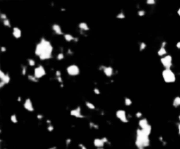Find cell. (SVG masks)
I'll use <instances>...</instances> for the list:
<instances>
[{
    "label": "cell",
    "instance_id": "6da1fadb",
    "mask_svg": "<svg viewBox=\"0 0 180 149\" xmlns=\"http://www.w3.org/2000/svg\"><path fill=\"white\" fill-rule=\"evenodd\" d=\"M40 43L42 44L43 50L42 54L40 55V61H46V60H49L52 58V53H53V46L49 40H47L45 38H41L40 39Z\"/></svg>",
    "mask_w": 180,
    "mask_h": 149
},
{
    "label": "cell",
    "instance_id": "7a4b0ae2",
    "mask_svg": "<svg viewBox=\"0 0 180 149\" xmlns=\"http://www.w3.org/2000/svg\"><path fill=\"white\" fill-rule=\"evenodd\" d=\"M140 142L142 143V145L144 146V147H148L150 146V139L149 136L146 135L145 133L142 132L141 129H137L136 130V139Z\"/></svg>",
    "mask_w": 180,
    "mask_h": 149
},
{
    "label": "cell",
    "instance_id": "3957f363",
    "mask_svg": "<svg viewBox=\"0 0 180 149\" xmlns=\"http://www.w3.org/2000/svg\"><path fill=\"white\" fill-rule=\"evenodd\" d=\"M164 81L167 83H172L176 82V74L171 69H164L162 72Z\"/></svg>",
    "mask_w": 180,
    "mask_h": 149
},
{
    "label": "cell",
    "instance_id": "277c9868",
    "mask_svg": "<svg viewBox=\"0 0 180 149\" xmlns=\"http://www.w3.org/2000/svg\"><path fill=\"white\" fill-rule=\"evenodd\" d=\"M161 63L164 67V69H170L172 67V56L171 55H165L161 58Z\"/></svg>",
    "mask_w": 180,
    "mask_h": 149
},
{
    "label": "cell",
    "instance_id": "5b68a950",
    "mask_svg": "<svg viewBox=\"0 0 180 149\" xmlns=\"http://www.w3.org/2000/svg\"><path fill=\"white\" fill-rule=\"evenodd\" d=\"M66 70H67L68 74L70 76H76L80 74V69H79V67L76 64L69 65V66L67 67Z\"/></svg>",
    "mask_w": 180,
    "mask_h": 149
},
{
    "label": "cell",
    "instance_id": "8992f818",
    "mask_svg": "<svg viewBox=\"0 0 180 149\" xmlns=\"http://www.w3.org/2000/svg\"><path fill=\"white\" fill-rule=\"evenodd\" d=\"M33 76H34L37 79H40V78H42L43 76H46V70H45L44 67L41 66V65L36 67L34 69V71H33Z\"/></svg>",
    "mask_w": 180,
    "mask_h": 149
},
{
    "label": "cell",
    "instance_id": "52a82bcc",
    "mask_svg": "<svg viewBox=\"0 0 180 149\" xmlns=\"http://www.w3.org/2000/svg\"><path fill=\"white\" fill-rule=\"evenodd\" d=\"M116 117H117V119L121 120L122 123H128V116H127V113L125 110H117Z\"/></svg>",
    "mask_w": 180,
    "mask_h": 149
},
{
    "label": "cell",
    "instance_id": "ba28073f",
    "mask_svg": "<svg viewBox=\"0 0 180 149\" xmlns=\"http://www.w3.org/2000/svg\"><path fill=\"white\" fill-rule=\"evenodd\" d=\"M70 115L75 117H77V119H83L85 116L81 113V107L78 106L76 107V109H73L70 110Z\"/></svg>",
    "mask_w": 180,
    "mask_h": 149
},
{
    "label": "cell",
    "instance_id": "9c48e42d",
    "mask_svg": "<svg viewBox=\"0 0 180 149\" xmlns=\"http://www.w3.org/2000/svg\"><path fill=\"white\" fill-rule=\"evenodd\" d=\"M24 108L28 110V111H33L34 109H33V103H32V100L30 99V98H26L25 103H24Z\"/></svg>",
    "mask_w": 180,
    "mask_h": 149
},
{
    "label": "cell",
    "instance_id": "30bf717a",
    "mask_svg": "<svg viewBox=\"0 0 180 149\" xmlns=\"http://www.w3.org/2000/svg\"><path fill=\"white\" fill-rule=\"evenodd\" d=\"M52 29L53 31L55 32V33L57 35H63V32H62L61 26L58 24H54V25L52 26Z\"/></svg>",
    "mask_w": 180,
    "mask_h": 149
},
{
    "label": "cell",
    "instance_id": "8fae6325",
    "mask_svg": "<svg viewBox=\"0 0 180 149\" xmlns=\"http://www.w3.org/2000/svg\"><path fill=\"white\" fill-rule=\"evenodd\" d=\"M13 36L15 39H20L22 36V32L19 27H13Z\"/></svg>",
    "mask_w": 180,
    "mask_h": 149
},
{
    "label": "cell",
    "instance_id": "7c38bea8",
    "mask_svg": "<svg viewBox=\"0 0 180 149\" xmlns=\"http://www.w3.org/2000/svg\"><path fill=\"white\" fill-rule=\"evenodd\" d=\"M103 71H104L105 76H107V77H111L112 74H113V69H112V67H110V66L105 67V69Z\"/></svg>",
    "mask_w": 180,
    "mask_h": 149
},
{
    "label": "cell",
    "instance_id": "4fadbf2b",
    "mask_svg": "<svg viewBox=\"0 0 180 149\" xmlns=\"http://www.w3.org/2000/svg\"><path fill=\"white\" fill-rule=\"evenodd\" d=\"M93 144L97 148H103L105 146V143L103 142L102 139H95L93 141Z\"/></svg>",
    "mask_w": 180,
    "mask_h": 149
},
{
    "label": "cell",
    "instance_id": "5bb4252c",
    "mask_svg": "<svg viewBox=\"0 0 180 149\" xmlns=\"http://www.w3.org/2000/svg\"><path fill=\"white\" fill-rule=\"evenodd\" d=\"M42 50H43L42 44L40 42H39L37 45H36V47H35V51H34L35 54L37 55V56L40 57V55L42 54Z\"/></svg>",
    "mask_w": 180,
    "mask_h": 149
},
{
    "label": "cell",
    "instance_id": "9a60e30c",
    "mask_svg": "<svg viewBox=\"0 0 180 149\" xmlns=\"http://www.w3.org/2000/svg\"><path fill=\"white\" fill-rule=\"evenodd\" d=\"M78 27H79V29L82 31V32H87V31L90 30V27H89V26L87 25V23H85V22L79 23Z\"/></svg>",
    "mask_w": 180,
    "mask_h": 149
},
{
    "label": "cell",
    "instance_id": "2e32d148",
    "mask_svg": "<svg viewBox=\"0 0 180 149\" xmlns=\"http://www.w3.org/2000/svg\"><path fill=\"white\" fill-rule=\"evenodd\" d=\"M138 125H139V126H140L141 129H143L148 125V120L146 119H141L139 120Z\"/></svg>",
    "mask_w": 180,
    "mask_h": 149
},
{
    "label": "cell",
    "instance_id": "e0dca14e",
    "mask_svg": "<svg viewBox=\"0 0 180 149\" xmlns=\"http://www.w3.org/2000/svg\"><path fill=\"white\" fill-rule=\"evenodd\" d=\"M141 130H142V132L146 134V135L149 136L150 134H151V132H152V126H151L150 125L148 124V126L145 127V128H143V129H141Z\"/></svg>",
    "mask_w": 180,
    "mask_h": 149
},
{
    "label": "cell",
    "instance_id": "ac0fdd59",
    "mask_svg": "<svg viewBox=\"0 0 180 149\" xmlns=\"http://www.w3.org/2000/svg\"><path fill=\"white\" fill-rule=\"evenodd\" d=\"M63 37H64V40H65L67 42L74 41V39H75V37H74L73 35L69 34V33H65V34L63 35Z\"/></svg>",
    "mask_w": 180,
    "mask_h": 149
},
{
    "label": "cell",
    "instance_id": "d6986e66",
    "mask_svg": "<svg viewBox=\"0 0 180 149\" xmlns=\"http://www.w3.org/2000/svg\"><path fill=\"white\" fill-rule=\"evenodd\" d=\"M157 54L162 58V57H164L165 55H167V50L164 48V47H160V49L158 50Z\"/></svg>",
    "mask_w": 180,
    "mask_h": 149
},
{
    "label": "cell",
    "instance_id": "ffe728a7",
    "mask_svg": "<svg viewBox=\"0 0 180 149\" xmlns=\"http://www.w3.org/2000/svg\"><path fill=\"white\" fill-rule=\"evenodd\" d=\"M172 105L175 108H177L180 106V97H176L173 99V102H172Z\"/></svg>",
    "mask_w": 180,
    "mask_h": 149
},
{
    "label": "cell",
    "instance_id": "44dd1931",
    "mask_svg": "<svg viewBox=\"0 0 180 149\" xmlns=\"http://www.w3.org/2000/svg\"><path fill=\"white\" fill-rule=\"evenodd\" d=\"M27 79H28V81L32 82V83H38V82H39V79L36 78L33 74H28Z\"/></svg>",
    "mask_w": 180,
    "mask_h": 149
},
{
    "label": "cell",
    "instance_id": "7402d4cb",
    "mask_svg": "<svg viewBox=\"0 0 180 149\" xmlns=\"http://www.w3.org/2000/svg\"><path fill=\"white\" fill-rule=\"evenodd\" d=\"M85 105H86V107H87L88 109H90V110H95L96 109L95 105L93 104L92 103L89 102V101H86V102H85Z\"/></svg>",
    "mask_w": 180,
    "mask_h": 149
},
{
    "label": "cell",
    "instance_id": "603a6c76",
    "mask_svg": "<svg viewBox=\"0 0 180 149\" xmlns=\"http://www.w3.org/2000/svg\"><path fill=\"white\" fill-rule=\"evenodd\" d=\"M134 144H135L136 147H137L138 149H145V147H144V146L142 145V143L140 142V141L135 140V142H134Z\"/></svg>",
    "mask_w": 180,
    "mask_h": 149
},
{
    "label": "cell",
    "instance_id": "cb8c5ba5",
    "mask_svg": "<svg viewBox=\"0 0 180 149\" xmlns=\"http://www.w3.org/2000/svg\"><path fill=\"white\" fill-rule=\"evenodd\" d=\"M124 102H125V105H126V106H130V105H132V100L130 99V98L125 97Z\"/></svg>",
    "mask_w": 180,
    "mask_h": 149
},
{
    "label": "cell",
    "instance_id": "d4e9b609",
    "mask_svg": "<svg viewBox=\"0 0 180 149\" xmlns=\"http://www.w3.org/2000/svg\"><path fill=\"white\" fill-rule=\"evenodd\" d=\"M3 82H4V83H5V84H8V83L11 82V76H10V74H9L8 73H6L5 78L4 79Z\"/></svg>",
    "mask_w": 180,
    "mask_h": 149
},
{
    "label": "cell",
    "instance_id": "484cf974",
    "mask_svg": "<svg viewBox=\"0 0 180 149\" xmlns=\"http://www.w3.org/2000/svg\"><path fill=\"white\" fill-rule=\"evenodd\" d=\"M64 57H65V55H64V54L62 52H60L58 54H57L56 56V59L58 60V61H62V60L64 59Z\"/></svg>",
    "mask_w": 180,
    "mask_h": 149
},
{
    "label": "cell",
    "instance_id": "4316f807",
    "mask_svg": "<svg viewBox=\"0 0 180 149\" xmlns=\"http://www.w3.org/2000/svg\"><path fill=\"white\" fill-rule=\"evenodd\" d=\"M11 121L13 122V124H17L18 123V119H17V116L15 114H13L11 116Z\"/></svg>",
    "mask_w": 180,
    "mask_h": 149
},
{
    "label": "cell",
    "instance_id": "83f0119b",
    "mask_svg": "<svg viewBox=\"0 0 180 149\" xmlns=\"http://www.w3.org/2000/svg\"><path fill=\"white\" fill-rule=\"evenodd\" d=\"M116 18H119V20H123V18H126V15H125V13H123V11H121V13L116 16Z\"/></svg>",
    "mask_w": 180,
    "mask_h": 149
},
{
    "label": "cell",
    "instance_id": "f1b7e54d",
    "mask_svg": "<svg viewBox=\"0 0 180 149\" xmlns=\"http://www.w3.org/2000/svg\"><path fill=\"white\" fill-rule=\"evenodd\" d=\"M147 47V45H146V43L145 42H141L140 43V47H139V50L140 51H143L144 49Z\"/></svg>",
    "mask_w": 180,
    "mask_h": 149
},
{
    "label": "cell",
    "instance_id": "f546056e",
    "mask_svg": "<svg viewBox=\"0 0 180 149\" xmlns=\"http://www.w3.org/2000/svg\"><path fill=\"white\" fill-rule=\"evenodd\" d=\"M27 61H28V65H29L30 67H34L35 66V61L34 60H33V59H28L27 60Z\"/></svg>",
    "mask_w": 180,
    "mask_h": 149
},
{
    "label": "cell",
    "instance_id": "4dcf8cb0",
    "mask_svg": "<svg viewBox=\"0 0 180 149\" xmlns=\"http://www.w3.org/2000/svg\"><path fill=\"white\" fill-rule=\"evenodd\" d=\"M3 24L4 26H7V27H11V21L9 20H4L3 21Z\"/></svg>",
    "mask_w": 180,
    "mask_h": 149
},
{
    "label": "cell",
    "instance_id": "1f68e13d",
    "mask_svg": "<svg viewBox=\"0 0 180 149\" xmlns=\"http://www.w3.org/2000/svg\"><path fill=\"white\" fill-rule=\"evenodd\" d=\"M26 70H27V69H26V66L21 67V74H22V76H26Z\"/></svg>",
    "mask_w": 180,
    "mask_h": 149
},
{
    "label": "cell",
    "instance_id": "d6a6232c",
    "mask_svg": "<svg viewBox=\"0 0 180 149\" xmlns=\"http://www.w3.org/2000/svg\"><path fill=\"white\" fill-rule=\"evenodd\" d=\"M5 76H6V73H4L3 70H0V79H1V81H3L5 78Z\"/></svg>",
    "mask_w": 180,
    "mask_h": 149
},
{
    "label": "cell",
    "instance_id": "836d02e7",
    "mask_svg": "<svg viewBox=\"0 0 180 149\" xmlns=\"http://www.w3.org/2000/svg\"><path fill=\"white\" fill-rule=\"evenodd\" d=\"M157 1L155 0H147L146 1V4H148V5H153V4H155Z\"/></svg>",
    "mask_w": 180,
    "mask_h": 149
},
{
    "label": "cell",
    "instance_id": "e575fe53",
    "mask_svg": "<svg viewBox=\"0 0 180 149\" xmlns=\"http://www.w3.org/2000/svg\"><path fill=\"white\" fill-rule=\"evenodd\" d=\"M137 14H138L139 17H143L146 14V13H145V11H144V10H139Z\"/></svg>",
    "mask_w": 180,
    "mask_h": 149
},
{
    "label": "cell",
    "instance_id": "d590c367",
    "mask_svg": "<svg viewBox=\"0 0 180 149\" xmlns=\"http://www.w3.org/2000/svg\"><path fill=\"white\" fill-rule=\"evenodd\" d=\"M89 126H90L91 128H94V129H98V126H97L95 123H92V122H91L90 124H89Z\"/></svg>",
    "mask_w": 180,
    "mask_h": 149
},
{
    "label": "cell",
    "instance_id": "8d00e7d4",
    "mask_svg": "<svg viewBox=\"0 0 180 149\" xmlns=\"http://www.w3.org/2000/svg\"><path fill=\"white\" fill-rule=\"evenodd\" d=\"M0 18H1V20H3V21L8 20V18H7V15H6V14H4V13H1V14H0Z\"/></svg>",
    "mask_w": 180,
    "mask_h": 149
},
{
    "label": "cell",
    "instance_id": "74e56055",
    "mask_svg": "<svg viewBox=\"0 0 180 149\" xmlns=\"http://www.w3.org/2000/svg\"><path fill=\"white\" fill-rule=\"evenodd\" d=\"M135 117H137V119H141V117H142V113H141V111H138V112H136V113H135Z\"/></svg>",
    "mask_w": 180,
    "mask_h": 149
},
{
    "label": "cell",
    "instance_id": "f35d334b",
    "mask_svg": "<svg viewBox=\"0 0 180 149\" xmlns=\"http://www.w3.org/2000/svg\"><path fill=\"white\" fill-rule=\"evenodd\" d=\"M93 92H94L96 95H100V90H98V88H94V90H93Z\"/></svg>",
    "mask_w": 180,
    "mask_h": 149
},
{
    "label": "cell",
    "instance_id": "ab89813d",
    "mask_svg": "<svg viewBox=\"0 0 180 149\" xmlns=\"http://www.w3.org/2000/svg\"><path fill=\"white\" fill-rule=\"evenodd\" d=\"M54 129H55V127L52 126V125H49V126H47V131L49 132H53L54 131Z\"/></svg>",
    "mask_w": 180,
    "mask_h": 149
},
{
    "label": "cell",
    "instance_id": "60d3db41",
    "mask_svg": "<svg viewBox=\"0 0 180 149\" xmlns=\"http://www.w3.org/2000/svg\"><path fill=\"white\" fill-rule=\"evenodd\" d=\"M102 140H103V142H104L105 144H110L109 140H108V139L106 138V137H104V138H102Z\"/></svg>",
    "mask_w": 180,
    "mask_h": 149
},
{
    "label": "cell",
    "instance_id": "b9f144b4",
    "mask_svg": "<svg viewBox=\"0 0 180 149\" xmlns=\"http://www.w3.org/2000/svg\"><path fill=\"white\" fill-rule=\"evenodd\" d=\"M61 76H62L61 71H60V70H56V77H60Z\"/></svg>",
    "mask_w": 180,
    "mask_h": 149
},
{
    "label": "cell",
    "instance_id": "7bdbcfd3",
    "mask_svg": "<svg viewBox=\"0 0 180 149\" xmlns=\"http://www.w3.org/2000/svg\"><path fill=\"white\" fill-rule=\"evenodd\" d=\"M70 143H71V139H66V146H69V145H70Z\"/></svg>",
    "mask_w": 180,
    "mask_h": 149
},
{
    "label": "cell",
    "instance_id": "ee69618b",
    "mask_svg": "<svg viewBox=\"0 0 180 149\" xmlns=\"http://www.w3.org/2000/svg\"><path fill=\"white\" fill-rule=\"evenodd\" d=\"M5 85V83L3 81H0V89H2V88H4V86Z\"/></svg>",
    "mask_w": 180,
    "mask_h": 149
},
{
    "label": "cell",
    "instance_id": "f6af8a7d",
    "mask_svg": "<svg viewBox=\"0 0 180 149\" xmlns=\"http://www.w3.org/2000/svg\"><path fill=\"white\" fill-rule=\"evenodd\" d=\"M56 80L58 81V83H60L61 84H62V76H60V77H56Z\"/></svg>",
    "mask_w": 180,
    "mask_h": 149
},
{
    "label": "cell",
    "instance_id": "bcb514c9",
    "mask_svg": "<svg viewBox=\"0 0 180 149\" xmlns=\"http://www.w3.org/2000/svg\"><path fill=\"white\" fill-rule=\"evenodd\" d=\"M79 147H81V149H87V147H86L85 146H83V144H79Z\"/></svg>",
    "mask_w": 180,
    "mask_h": 149
},
{
    "label": "cell",
    "instance_id": "7dc6e473",
    "mask_svg": "<svg viewBox=\"0 0 180 149\" xmlns=\"http://www.w3.org/2000/svg\"><path fill=\"white\" fill-rule=\"evenodd\" d=\"M166 44H167L166 41H163L162 44H161V47H164V48H165V46H166Z\"/></svg>",
    "mask_w": 180,
    "mask_h": 149
},
{
    "label": "cell",
    "instance_id": "c3c4849f",
    "mask_svg": "<svg viewBox=\"0 0 180 149\" xmlns=\"http://www.w3.org/2000/svg\"><path fill=\"white\" fill-rule=\"evenodd\" d=\"M37 119H40V120L42 119H43V115H42V114H38V115H37Z\"/></svg>",
    "mask_w": 180,
    "mask_h": 149
},
{
    "label": "cell",
    "instance_id": "681fc988",
    "mask_svg": "<svg viewBox=\"0 0 180 149\" xmlns=\"http://www.w3.org/2000/svg\"><path fill=\"white\" fill-rule=\"evenodd\" d=\"M6 51V47H1V52L2 53H4Z\"/></svg>",
    "mask_w": 180,
    "mask_h": 149
},
{
    "label": "cell",
    "instance_id": "f907efd6",
    "mask_svg": "<svg viewBox=\"0 0 180 149\" xmlns=\"http://www.w3.org/2000/svg\"><path fill=\"white\" fill-rule=\"evenodd\" d=\"M177 130H178V135L180 136V123L177 124Z\"/></svg>",
    "mask_w": 180,
    "mask_h": 149
},
{
    "label": "cell",
    "instance_id": "816d5d0a",
    "mask_svg": "<svg viewBox=\"0 0 180 149\" xmlns=\"http://www.w3.org/2000/svg\"><path fill=\"white\" fill-rule=\"evenodd\" d=\"M176 47H177L178 49H180V41H178V42L177 43V44H176Z\"/></svg>",
    "mask_w": 180,
    "mask_h": 149
},
{
    "label": "cell",
    "instance_id": "f5cc1de1",
    "mask_svg": "<svg viewBox=\"0 0 180 149\" xmlns=\"http://www.w3.org/2000/svg\"><path fill=\"white\" fill-rule=\"evenodd\" d=\"M68 54H73V52H72L71 49H69V50H68Z\"/></svg>",
    "mask_w": 180,
    "mask_h": 149
},
{
    "label": "cell",
    "instance_id": "db71d44e",
    "mask_svg": "<svg viewBox=\"0 0 180 149\" xmlns=\"http://www.w3.org/2000/svg\"><path fill=\"white\" fill-rule=\"evenodd\" d=\"M47 124L49 125H49H51V120H49V119H47Z\"/></svg>",
    "mask_w": 180,
    "mask_h": 149
},
{
    "label": "cell",
    "instance_id": "11a10c76",
    "mask_svg": "<svg viewBox=\"0 0 180 149\" xmlns=\"http://www.w3.org/2000/svg\"><path fill=\"white\" fill-rule=\"evenodd\" d=\"M74 41H75V42H77V41H79V39H78V38L75 37V39H74Z\"/></svg>",
    "mask_w": 180,
    "mask_h": 149
},
{
    "label": "cell",
    "instance_id": "9f6ffc18",
    "mask_svg": "<svg viewBox=\"0 0 180 149\" xmlns=\"http://www.w3.org/2000/svg\"><path fill=\"white\" fill-rule=\"evenodd\" d=\"M47 149H57V147H56V146H52V147H49Z\"/></svg>",
    "mask_w": 180,
    "mask_h": 149
},
{
    "label": "cell",
    "instance_id": "6f0895ef",
    "mask_svg": "<svg viewBox=\"0 0 180 149\" xmlns=\"http://www.w3.org/2000/svg\"><path fill=\"white\" fill-rule=\"evenodd\" d=\"M21 100H22V98H21V97H18V102H20Z\"/></svg>",
    "mask_w": 180,
    "mask_h": 149
},
{
    "label": "cell",
    "instance_id": "680465c9",
    "mask_svg": "<svg viewBox=\"0 0 180 149\" xmlns=\"http://www.w3.org/2000/svg\"><path fill=\"white\" fill-rule=\"evenodd\" d=\"M177 14H178V16L180 17V8L178 9V10H177Z\"/></svg>",
    "mask_w": 180,
    "mask_h": 149
},
{
    "label": "cell",
    "instance_id": "91938a15",
    "mask_svg": "<svg viewBox=\"0 0 180 149\" xmlns=\"http://www.w3.org/2000/svg\"><path fill=\"white\" fill-rule=\"evenodd\" d=\"M178 119H179V121H180V115H179V116H178Z\"/></svg>",
    "mask_w": 180,
    "mask_h": 149
},
{
    "label": "cell",
    "instance_id": "94428289",
    "mask_svg": "<svg viewBox=\"0 0 180 149\" xmlns=\"http://www.w3.org/2000/svg\"><path fill=\"white\" fill-rule=\"evenodd\" d=\"M97 149H104V148H97Z\"/></svg>",
    "mask_w": 180,
    "mask_h": 149
}]
</instances>
